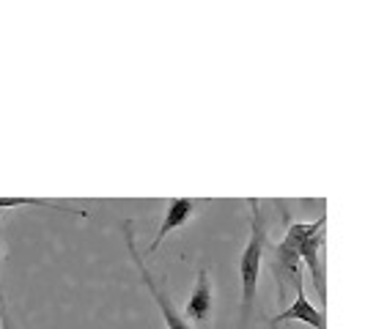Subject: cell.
<instances>
[{
  "label": "cell",
  "instance_id": "5b68a950",
  "mask_svg": "<svg viewBox=\"0 0 365 329\" xmlns=\"http://www.w3.org/2000/svg\"><path fill=\"white\" fill-rule=\"evenodd\" d=\"M192 212H195V201H192V198H170V201H168V209H165L163 222H160V231H157V236L148 241L146 253H154V250L163 244V239L168 236L170 231L182 228L184 222L192 217Z\"/></svg>",
  "mask_w": 365,
  "mask_h": 329
},
{
  "label": "cell",
  "instance_id": "30bf717a",
  "mask_svg": "<svg viewBox=\"0 0 365 329\" xmlns=\"http://www.w3.org/2000/svg\"><path fill=\"white\" fill-rule=\"evenodd\" d=\"M0 313H3V308H0Z\"/></svg>",
  "mask_w": 365,
  "mask_h": 329
},
{
  "label": "cell",
  "instance_id": "6da1fadb",
  "mask_svg": "<svg viewBox=\"0 0 365 329\" xmlns=\"http://www.w3.org/2000/svg\"><path fill=\"white\" fill-rule=\"evenodd\" d=\"M250 239L239 256V280H242V299H239V329H253V310H256V293L258 280H261V263L267 253V231H264V219L258 201L250 198Z\"/></svg>",
  "mask_w": 365,
  "mask_h": 329
},
{
  "label": "cell",
  "instance_id": "8992f818",
  "mask_svg": "<svg viewBox=\"0 0 365 329\" xmlns=\"http://www.w3.org/2000/svg\"><path fill=\"white\" fill-rule=\"evenodd\" d=\"M322 247H324V228L322 231H316L305 244H302V250H299V256L305 261V266H308V272L313 277V286H316V293H319V299L322 302H327V286H324V266H322Z\"/></svg>",
  "mask_w": 365,
  "mask_h": 329
},
{
  "label": "cell",
  "instance_id": "52a82bcc",
  "mask_svg": "<svg viewBox=\"0 0 365 329\" xmlns=\"http://www.w3.org/2000/svg\"><path fill=\"white\" fill-rule=\"evenodd\" d=\"M212 305H215V296H212V280H209V272L201 269L198 277H195V288H192V296L187 302V318L201 324V321H209L212 315Z\"/></svg>",
  "mask_w": 365,
  "mask_h": 329
},
{
  "label": "cell",
  "instance_id": "9c48e42d",
  "mask_svg": "<svg viewBox=\"0 0 365 329\" xmlns=\"http://www.w3.org/2000/svg\"><path fill=\"white\" fill-rule=\"evenodd\" d=\"M0 329H11V321H9V315H6V310L0 313Z\"/></svg>",
  "mask_w": 365,
  "mask_h": 329
},
{
  "label": "cell",
  "instance_id": "277c9868",
  "mask_svg": "<svg viewBox=\"0 0 365 329\" xmlns=\"http://www.w3.org/2000/svg\"><path fill=\"white\" fill-rule=\"evenodd\" d=\"M286 321H302V324H308V327H313V329H327L324 313L316 310L311 302H308V296H305V288H302V286L297 288V296H294L292 308H286V310H280L277 315H272V318H269V327L286 324Z\"/></svg>",
  "mask_w": 365,
  "mask_h": 329
},
{
  "label": "cell",
  "instance_id": "7a4b0ae2",
  "mask_svg": "<svg viewBox=\"0 0 365 329\" xmlns=\"http://www.w3.org/2000/svg\"><path fill=\"white\" fill-rule=\"evenodd\" d=\"M124 239H127L129 258L135 261V266H138V274H140V280H143V286L148 288V293L157 299V305H160V313H163V318H165V324H168V329H192V324H190L187 318H182V315L176 313V308H173V302H170V296H168V291H165L163 283H157V280L151 277V272H148L146 261H143L140 250H138V244H135L132 219H127V222H124Z\"/></svg>",
  "mask_w": 365,
  "mask_h": 329
},
{
  "label": "cell",
  "instance_id": "ba28073f",
  "mask_svg": "<svg viewBox=\"0 0 365 329\" xmlns=\"http://www.w3.org/2000/svg\"><path fill=\"white\" fill-rule=\"evenodd\" d=\"M14 206L53 209V212H63V214H74V217L88 219V212H83V209H72V206H63V203H58V201H44V198H0V209H14Z\"/></svg>",
  "mask_w": 365,
  "mask_h": 329
},
{
  "label": "cell",
  "instance_id": "3957f363",
  "mask_svg": "<svg viewBox=\"0 0 365 329\" xmlns=\"http://www.w3.org/2000/svg\"><path fill=\"white\" fill-rule=\"evenodd\" d=\"M267 253H269V269L277 280V293L283 299L289 293V286H294V291L302 286V256L289 241L267 244Z\"/></svg>",
  "mask_w": 365,
  "mask_h": 329
}]
</instances>
